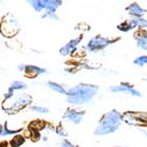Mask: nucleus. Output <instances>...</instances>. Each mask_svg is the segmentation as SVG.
I'll return each mask as SVG.
<instances>
[{"instance_id":"obj_1","label":"nucleus","mask_w":147,"mask_h":147,"mask_svg":"<svg viewBox=\"0 0 147 147\" xmlns=\"http://www.w3.org/2000/svg\"><path fill=\"white\" fill-rule=\"evenodd\" d=\"M98 93V86L80 84L70 88L67 93V102L71 105H84L93 100Z\"/></svg>"},{"instance_id":"obj_2","label":"nucleus","mask_w":147,"mask_h":147,"mask_svg":"<svg viewBox=\"0 0 147 147\" xmlns=\"http://www.w3.org/2000/svg\"><path fill=\"white\" fill-rule=\"evenodd\" d=\"M121 120H123L121 114L118 111H109L102 116L101 120L99 121V125H97L96 130L94 131V134L96 136H105L112 134V133L118 130Z\"/></svg>"},{"instance_id":"obj_3","label":"nucleus","mask_w":147,"mask_h":147,"mask_svg":"<svg viewBox=\"0 0 147 147\" xmlns=\"http://www.w3.org/2000/svg\"><path fill=\"white\" fill-rule=\"evenodd\" d=\"M18 31H19V23L16 20V18L11 13L5 16L0 25V32L2 33V35L10 37L17 34Z\"/></svg>"},{"instance_id":"obj_4","label":"nucleus","mask_w":147,"mask_h":147,"mask_svg":"<svg viewBox=\"0 0 147 147\" xmlns=\"http://www.w3.org/2000/svg\"><path fill=\"white\" fill-rule=\"evenodd\" d=\"M10 99H12L11 104L6 105V106H2L3 109H5V110L19 111V110H21V109H24L25 107H27L28 105H30V104H31V101H32L31 96L26 95V94H22V95L18 96V97H15V98H13V96H12Z\"/></svg>"},{"instance_id":"obj_5","label":"nucleus","mask_w":147,"mask_h":147,"mask_svg":"<svg viewBox=\"0 0 147 147\" xmlns=\"http://www.w3.org/2000/svg\"><path fill=\"white\" fill-rule=\"evenodd\" d=\"M112 40L108 39L106 37L102 36H95L93 37L90 41H88V45H86V49H88L90 53H95L99 52L101 49L107 47L110 43H112Z\"/></svg>"},{"instance_id":"obj_6","label":"nucleus","mask_w":147,"mask_h":147,"mask_svg":"<svg viewBox=\"0 0 147 147\" xmlns=\"http://www.w3.org/2000/svg\"><path fill=\"white\" fill-rule=\"evenodd\" d=\"M146 116L147 114H144V113L125 112L121 115V118L127 123H130V125H141L147 123Z\"/></svg>"},{"instance_id":"obj_7","label":"nucleus","mask_w":147,"mask_h":147,"mask_svg":"<svg viewBox=\"0 0 147 147\" xmlns=\"http://www.w3.org/2000/svg\"><path fill=\"white\" fill-rule=\"evenodd\" d=\"M84 116V111H78V110H74V109H68L66 112L64 113L63 119L69 121V123H79L82 120Z\"/></svg>"},{"instance_id":"obj_8","label":"nucleus","mask_w":147,"mask_h":147,"mask_svg":"<svg viewBox=\"0 0 147 147\" xmlns=\"http://www.w3.org/2000/svg\"><path fill=\"white\" fill-rule=\"evenodd\" d=\"M80 41H81V36L77 37L75 39H72L71 41H69L66 45H64L62 49H60V54H61L62 56H67V55L72 54L76 49L77 45L80 43Z\"/></svg>"},{"instance_id":"obj_9","label":"nucleus","mask_w":147,"mask_h":147,"mask_svg":"<svg viewBox=\"0 0 147 147\" xmlns=\"http://www.w3.org/2000/svg\"><path fill=\"white\" fill-rule=\"evenodd\" d=\"M125 10L130 15H132L133 17H136V18H142V16H144L146 13V10L141 7L138 3H132V4H130L129 6L125 7Z\"/></svg>"},{"instance_id":"obj_10","label":"nucleus","mask_w":147,"mask_h":147,"mask_svg":"<svg viewBox=\"0 0 147 147\" xmlns=\"http://www.w3.org/2000/svg\"><path fill=\"white\" fill-rule=\"evenodd\" d=\"M134 86L132 84H129L127 82H121L120 84H117V86H111L109 88V91L113 92V93H127L130 94V92L132 91Z\"/></svg>"},{"instance_id":"obj_11","label":"nucleus","mask_w":147,"mask_h":147,"mask_svg":"<svg viewBox=\"0 0 147 147\" xmlns=\"http://www.w3.org/2000/svg\"><path fill=\"white\" fill-rule=\"evenodd\" d=\"M135 39L137 41V47L142 51H147V33L140 32L135 35Z\"/></svg>"},{"instance_id":"obj_12","label":"nucleus","mask_w":147,"mask_h":147,"mask_svg":"<svg viewBox=\"0 0 147 147\" xmlns=\"http://www.w3.org/2000/svg\"><path fill=\"white\" fill-rule=\"evenodd\" d=\"M26 75L28 76H31V77H35L37 75H41V74H45L47 73V70L44 68H40V67H37V66H29L27 65L26 67Z\"/></svg>"},{"instance_id":"obj_13","label":"nucleus","mask_w":147,"mask_h":147,"mask_svg":"<svg viewBox=\"0 0 147 147\" xmlns=\"http://www.w3.org/2000/svg\"><path fill=\"white\" fill-rule=\"evenodd\" d=\"M129 23H130L132 29H134V28H136V27L141 28V29L147 28V20L146 19H143V18L133 17L131 20H129Z\"/></svg>"},{"instance_id":"obj_14","label":"nucleus","mask_w":147,"mask_h":147,"mask_svg":"<svg viewBox=\"0 0 147 147\" xmlns=\"http://www.w3.org/2000/svg\"><path fill=\"white\" fill-rule=\"evenodd\" d=\"M62 1L60 0H44V4H45V9L47 11L55 12L58 8L62 5Z\"/></svg>"},{"instance_id":"obj_15","label":"nucleus","mask_w":147,"mask_h":147,"mask_svg":"<svg viewBox=\"0 0 147 147\" xmlns=\"http://www.w3.org/2000/svg\"><path fill=\"white\" fill-rule=\"evenodd\" d=\"M47 86H49L51 90H53V91L57 92V93L59 94H63V95H67V93L68 92L65 90V88H63V86H61V84H57V82H53V81H47Z\"/></svg>"},{"instance_id":"obj_16","label":"nucleus","mask_w":147,"mask_h":147,"mask_svg":"<svg viewBox=\"0 0 147 147\" xmlns=\"http://www.w3.org/2000/svg\"><path fill=\"white\" fill-rule=\"evenodd\" d=\"M29 4H31V6L34 8L36 11L40 12L43 9H45V4H44V0H32L29 1Z\"/></svg>"},{"instance_id":"obj_17","label":"nucleus","mask_w":147,"mask_h":147,"mask_svg":"<svg viewBox=\"0 0 147 147\" xmlns=\"http://www.w3.org/2000/svg\"><path fill=\"white\" fill-rule=\"evenodd\" d=\"M25 88H27V84H25V82H22V81H13L8 90L15 92V91H19V90H25Z\"/></svg>"},{"instance_id":"obj_18","label":"nucleus","mask_w":147,"mask_h":147,"mask_svg":"<svg viewBox=\"0 0 147 147\" xmlns=\"http://www.w3.org/2000/svg\"><path fill=\"white\" fill-rule=\"evenodd\" d=\"M24 142H25V138L22 137L21 135H17L10 141V145H11V147H19L22 144H24Z\"/></svg>"},{"instance_id":"obj_19","label":"nucleus","mask_w":147,"mask_h":147,"mask_svg":"<svg viewBox=\"0 0 147 147\" xmlns=\"http://www.w3.org/2000/svg\"><path fill=\"white\" fill-rule=\"evenodd\" d=\"M20 131H22V129H19V130H9L7 127V123H5V125L2 127V132H1V135L0 136H8V135H13V134H17Z\"/></svg>"},{"instance_id":"obj_20","label":"nucleus","mask_w":147,"mask_h":147,"mask_svg":"<svg viewBox=\"0 0 147 147\" xmlns=\"http://www.w3.org/2000/svg\"><path fill=\"white\" fill-rule=\"evenodd\" d=\"M134 64L137 66L142 67L144 65H147V56H140L134 60Z\"/></svg>"},{"instance_id":"obj_21","label":"nucleus","mask_w":147,"mask_h":147,"mask_svg":"<svg viewBox=\"0 0 147 147\" xmlns=\"http://www.w3.org/2000/svg\"><path fill=\"white\" fill-rule=\"evenodd\" d=\"M117 29L119 30V31H121V32H129L130 30H132V27H131V25H130V23H129V21H125V22H123V23H121L120 25H118Z\"/></svg>"},{"instance_id":"obj_22","label":"nucleus","mask_w":147,"mask_h":147,"mask_svg":"<svg viewBox=\"0 0 147 147\" xmlns=\"http://www.w3.org/2000/svg\"><path fill=\"white\" fill-rule=\"evenodd\" d=\"M31 110L34 111V112L38 113H47L49 112V109L45 107H41V106H32Z\"/></svg>"},{"instance_id":"obj_23","label":"nucleus","mask_w":147,"mask_h":147,"mask_svg":"<svg viewBox=\"0 0 147 147\" xmlns=\"http://www.w3.org/2000/svg\"><path fill=\"white\" fill-rule=\"evenodd\" d=\"M43 18H49L51 20H56L59 21V17L56 15V12H52V11H45V13H43L42 16Z\"/></svg>"},{"instance_id":"obj_24","label":"nucleus","mask_w":147,"mask_h":147,"mask_svg":"<svg viewBox=\"0 0 147 147\" xmlns=\"http://www.w3.org/2000/svg\"><path fill=\"white\" fill-rule=\"evenodd\" d=\"M56 133H57V135L62 136V137H66V136L68 135V134H67V132L65 131V129H64V127H62L61 125H59V127H57Z\"/></svg>"},{"instance_id":"obj_25","label":"nucleus","mask_w":147,"mask_h":147,"mask_svg":"<svg viewBox=\"0 0 147 147\" xmlns=\"http://www.w3.org/2000/svg\"><path fill=\"white\" fill-rule=\"evenodd\" d=\"M62 147H76L75 145L73 144V143L72 142H70V141H69V140H63V141H62Z\"/></svg>"},{"instance_id":"obj_26","label":"nucleus","mask_w":147,"mask_h":147,"mask_svg":"<svg viewBox=\"0 0 147 147\" xmlns=\"http://www.w3.org/2000/svg\"><path fill=\"white\" fill-rule=\"evenodd\" d=\"M26 67H27V65H19L18 69H19L20 71H25V70H26Z\"/></svg>"},{"instance_id":"obj_27","label":"nucleus","mask_w":147,"mask_h":147,"mask_svg":"<svg viewBox=\"0 0 147 147\" xmlns=\"http://www.w3.org/2000/svg\"><path fill=\"white\" fill-rule=\"evenodd\" d=\"M0 147H7V143L6 142H0Z\"/></svg>"},{"instance_id":"obj_28","label":"nucleus","mask_w":147,"mask_h":147,"mask_svg":"<svg viewBox=\"0 0 147 147\" xmlns=\"http://www.w3.org/2000/svg\"><path fill=\"white\" fill-rule=\"evenodd\" d=\"M1 132H2V127H1V125H0V135H1Z\"/></svg>"},{"instance_id":"obj_29","label":"nucleus","mask_w":147,"mask_h":147,"mask_svg":"<svg viewBox=\"0 0 147 147\" xmlns=\"http://www.w3.org/2000/svg\"><path fill=\"white\" fill-rule=\"evenodd\" d=\"M115 147H121V146H115Z\"/></svg>"}]
</instances>
